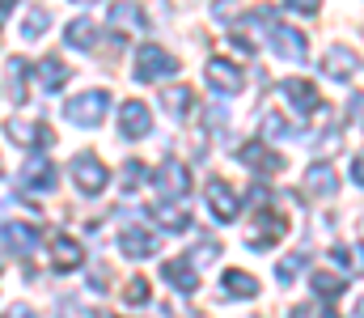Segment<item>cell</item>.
Masks as SVG:
<instances>
[{
	"mask_svg": "<svg viewBox=\"0 0 364 318\" xmlns=\"http://www.w3.org/2000/svg\"><path fill=\"white\" fill-rule=\"evenodd\" d=\"M174 73H178V55H170L166 47L144 43V47L136 51V81L153 85V81H166V77H174Z\"/></svg>",
	"mask_w": 364,
	"mask_h": 318,
	"instance_id": "1",
	"label": "cell"
},
{
	"mask_svg": "<svg viewBox=\"0 0 364 318\" xmlns=\"http://www.w3.org/2000/svg\"><path fill=\"white\" fill-rule=\"evenodd\" d=\"M68 174H73V183H77L85 196H102V191H106V183H110V174H106L102 157H93V153H77V157L68 161Z\"/></svg>",
	"mask_w": 364,
	"mask_h": 318,
	"instance_id": "2",
	"label": "cell"
},
{
	"mask_svg": "<svg viewBox=\"0 0 364 318\" xmlns=\"http://www.w3.org/2000/svg\"><path fill=\"white\" fill-rule=\"evenodd\" d=\"M17 183H21V191H55V183H60V170H55V161H51L43 149H34V157L21 166Z\"/></svg>",
	"mask_w": 364,
	"mask_h": 318,
	"instance_id": "3",
	"label": "cell"
},
{
	"mask_svg": "<svg viewBox=\"0 0 364 318\" xmlns=\"http://www.w3.org/2000/svg\"><path fill=\"white\" fill-rule=\"evenodd\" d=\"M284 229H288V216H284V212L263 208L255 221H250V229H246V242H250V250H272L275 242L284 238Z\"/></svg>",
	"mask_w": 364,
	"mask_h": 318,
	"instance_id": "4",
	"label": "cell"
},
{
	"mask_svg": "<svg viewBox=\"0 0 364 318\" xmlns=\"http://www.w3.org/2000/svg\"><path fill=\"white\" fill-rule=\"evenodd\" d=\"M106 106H110V94H106V90H85V94H77V98L68 102V119H73L77 127H97V123L106 119Z\"/></svg>",
	"mask_w": 364,
	"mask_h": 318,
	"instance_id": "5",
	"label": "cell"
},
{
	"mask_svg": "<svg viewBox=\"0 0 364 318\" xmlns=\"http://www.w3.org/2000/svg\"><path fill=\"white\" fill-rule=\"evenodd\" d=\"M356 73H360V55H356L348 43H335V47H326V55H322V77H331V81L348 85Z\"/></svg>",
	"mask_w": 364,
	"mask_h": 318,
	"instance_id": "6",
	"label": "cell"
},
{
	"mask_svg": "<svg viewBox=\"0 0 364 318\" xmlns=\"http://www.w3.org/2000/svg\"><path fill=\"white\" fill-rule=\"evenodd\" d=\"M279 90H284V98L292 102V110H296L301 119L322 115V94H318V85H314V81H305V77H288Z\"/></svg>",
	"mask_w": 364,
	"mask_h": 318,
	"instance_id": "7",
	"label": "cell"
},
{
	"mask_svg": "<svg viewBox=\"0 0 364 318\" xmlns=\"http://www.w3.org/2000/svg\"><path fill=\"white\" fill-rule=\"evenodd\" d=\"M203 73H208V85H212L216 94H225V98H233V94H242V90H246L242 68H237V64H229V60H220V55H212Z\"/></svg>",
	"mask_w": 364,
	"mask_h": 318,
	"instance_id": "8",
	"label": "cell"
},
{
	"mask_svg": "<svg viewBox=\"0 0 364 318\" xmlns=\"http://www.w3.org/2000/svg\"><path fill=\"white\" fill-rule=\"evenodd\" d=\"M191 191V170L182 166L178 157H166L161 170H157V196L161 200H182Z\"/></svg>",
	"mask_w": 364,
	"mask_h": 318,
	"instance_id": "9",
	"label": "cell"
},
{
	"mask_svg": "<svg viewBox=\"0 0 364 318\" xmlns=\"http://www.w3.org/2000/svg\"><path fill=\"white\" fill-rule=\"evenodd\" d=\"M4 132H9V140L21 149H47V144H55V132L47 127V123H30V119H9L4 123Z\"/></svg>",
	"mask_w": 364,
	"mask_h": 318,
	"instance_id": "10",
	"label": "cell"
},
{
	"mask_svg": "<svg viewBox=\"0 0 364 318\" xmlns=\"http://www.w3.org/2000/svg\"><path fill=\"white\" fill-rule=\"evenodd\" d=\"M237 157H242L255 174H263V179H272V174L284 170V157H279L275 149H267V140H263V136H259V140H250V144H242V149H237Z\"/></svg>",
	"mask_w": 364,
	"mask_h": 318,
	"instance_id": "11",
	"label": "cell"
},
{
	"mask_svg": "<svg viewBox=\"0 0 364 318\" xmlns=\"http://www.w3.org/2000/svg\"><path fill=\"white\" fill-rule=\"evenodd\" d=\"M272 47L284 55V60H292V64H305V60H309L305 34L292 30V26H284V21H272Z\"/></svg>",
	"mask_w": 364,
	"mask_h": 318,
	"instance_id": "12",
	"label": "cell"
},
{
	"mask_svg": "<svg viewBox=\"0 0 364 318\" xmlns=\"http://www.w3.org/2000/svg\"><path fill=\"white\" fill-rule=\"evenodd\" d=\"M208 208H212L216 221H225V225H229V221H237V216H242V200H237V191H233L229 183H220V179H216V183H208Z\"/></svg>",
	"mask_w": 364,
	"mask_h": 318,
	"instance_id": "13",
	"label": "cell"
},
{
	"mask_svg": "<svg viewBox=\"0 0 364 318\" xmlns=\"http://www.w3.org/2000/svg\"><path fill=\"white\" fill-rule=\"evenodd\" d=\"M149 132H153V110L144 102H123V110H119V136L140 140Z\"/></svg>",
	"mask_w": 364,
	"mask_h": 318,
	"instance_id": "14",
	"label": "cell"
},
{
	"mask_svg": "<svg viewBox=\"0 0 364 318\" xmlns=\"http://www.w3.org/2000/svg\"><path fill=\"white\" fill-rule=\"evenodd\" d=\"M81 263H85V246L77 238H68V233L51 238V267L55 272H77Z\"/></svg>",
	"mask_w": 364,
	"mask_h": 318,
	"instance_id": "15",
	"label": "cell"
},
{
	"mask_svg": "<svg viewBox=\"0 0 364 318\" xmlns=\"http://www.w3.org/2000/svg\"><path fill=\"white\" fill-rule=\"evenodd\" d=\"M335 191H339V179H335L331 161H314V166L305 170V196H314V200H331Z\"/></svg>",
	"mask_w": 364,
	"mask_h": 318,
	"instance_id": "16",
	"label": "cell"
},
{
	"mask_svg": "<svg viewBox=\"0 0 364 318\" xmlns=\"http://www.w3.org/2000/svg\"><path fill=\"white\" fill-rule=\"evenodd\" d=\"M119 246H123L127 259H149V255H157V238H153L149 229H140V225H123Z\"/></svg>",
	"mask_w": 364,
	"mask_h": 318,
	"instance_id": "17",
	"label": "cell"
},
{
	"mask_svg": "<svg viewBox=\"0 0 364 318\" xmlns=\"http://www.w3.org/2000/svg\"><path fill=\"white\" fill-rule=\"evenodd\" d=\"M161 280H170L178 293H195V289H199V276H195L191 255H182V259H166V263H161Z\"/></svg>",
	"mask_w": 364,
	"mask_h": 318,
	"instance_id": "18",
	"label": "cell"
},
{
	"mask_svg": "<svg viewBox=\"0 0 364 318\" xmlns=\"http://www.w3.org/2000/svg\"><path fill=\"white\" fill-rule=\"evenodd\" d=\"M34 77H38V85L43 90H64V81H68V64L64 60H55V55H43L38 64H34Z\"/></svg>",
	"mask_w": 364,
	"mask_h": 318,
	"instance_id": "19",
	"label": "cell"
},
{
	"mask_svg": "<svg viewBox=\"0 0 364 318\" xmlns=\"http://www.w3.org/2000/svg\"><path fill=\"white\" fill-rule=\"evenodd\" d=\"M4 242H9L21 259H30L34 246H38V229H34V225H21V221H9V225H4Z\"/></svg>",
	"mask_w": 364,
	"mask_h": 318,
	"instance_id": "20",
	"label": "cell"
},
{
	"mask_svg": "<svg viewBox=\"0 0 364 318\" xmlns=\"http://www.w3.org/2000/svg\"><path fill=\"white\" fill-rule=\"evenodd\" d=\"M309 289H314V293H318V297L331 306V302H335V297L348 289V276H343V272H326V267H318V272L309 276Z\"/></svg>",
	"mask_w": 364,
	"mask_h": 318,
	"instance_id": "21",
	"label": "cell"
},
{
	"mask_svg": "<svg viewBox=\"0 0 364 318\" xmlns=\"http://www.w3.org/2000/svg\"><path fill=\"white\" fill-rule=\"evenodd\" d=\"M220 293L225 297H259V280L250 272H242V267H229L225 280H220Z\"/></svg>",
	"mask_w": 364,
	"mask_h": 318,
	"instance_id": "22",
	"label": "cell"
},
{
	"mask_svg": "<svg viewBox=\"0 0 364 318\" xmlns=\"http://www.w3.org/2000/svg\"><path fill=\"white\" fill-rule=\"evenodd\" d=\"M64 43H68V47H77V51H93V47H97V26H93L90 17H77V21H68V30H64Z\"/></svg>",
	"mask_w": 364,
	"mask_h": 318,
	"instance_id": "23",
	"label": "cell"
},
{
	"mask_svg": "<svg viewBox=\"0 0 364 318\" xmlns=\"http://www.w3.org/2000/svg\"><path fill=\"white\" fill-rule=\"evenodd\" d=\"M144 221H153L157 229H170V233L191 229V212L174 208V204H166V208H149V212H144Z\"/></svg>",
	"mask_w": 364,
	"mask_h": 318,
	"instance_id": "24",
	"label": "cell"
},
{
	"mask_svg": "<svg viewBox=\"0 0 364 318\" xmlns=\"http://www.w3.org/2000/svg\"><path fill=\"white\" fill-rule=\"evenodd\" d=\"M161 106H166L174 119H182L186 110H195V90H191V85H166V90H161Z\"/></svg>",
	"mask_w": 364,
	"mask_h": 318,
	"instance_id": "25",
	"label": "cell"
},
{
	"mask_svg": "<svg viewBox=\"0 0 364 318\" xmlns=\"http://www.w3.org/2000/svg\"><path fill=\"white\" fill-rule=\"evenodd\" d=\"M110 26L127 34V30H144L149 17L140 13V4H114V9H110Z\"/></svg>",
	"mask_w": 364,
	"mask_h": 318,
	"instance_id": "26",
	"label": "cell"
},
{
	"mask_svg": "<svg viewBox=\"0 0 364 318\" xmlns=\"http://www.w3.org/2000/svg\"><path fill=\"white\" fill-rule=\"evenodd\" d=\"M292 132H296V123H292V119H284L279 110H267V115L259 119V136H263L267 144L279 140V136H292Z\"/></svg>",
	"mask_w": 364,
	"mask_h": 318,
	"instance_id": "27",
	"label": "cell"
},
{
	"mask_svg": "<svg viewBox=\"0 0 364 318\" xmlns=\"http://www.w3.org/2000/svg\"><path fill=\"white\" fill-rule=\"evenodd\" d=\"M4 73H9V98L21 106L26 98H30V90H26V73H30V64H21V60H9V68H4Z\"/></svg>",
	"mask_w": 364,
	"mask_h": 318,
	"instance_id": "28",
	"label": "cell"
},
{
	"mask_svg": "<svg viewBox=\"0 0 364 318\" xmlns=\"http://www.w3.org/2000/svg\"><path fill=\"white\" fill-rule=\"evenodd\" d=\"M331 259H335V263H343L348 272L364 276V246H331Z\"/></svg>",
	"mask_w": 364,
	"mask_h": 318,
	"instance_id": "29",
	"label": "cell"
},
{
	"mask_svg": "<svg viewBox=\"0 0 364 318\" xmlns=\"http://www.w3.org/2000/svg\"><path fill=\"white\" fill-rule=\"evenodd\" d=\"M47 26H51V13H47V9H30V13L21 17V38L30 43V38H38Z\"/></svg>",
	"mask_w": 364,
	"mask_h": 318,
	"instance_id": "30",
	"label": "cell"
},
{
	"mask_svg": "<svg viewBox=\"0 0 364 318\" xmlns=\"http://www.w3.org/2000/svg\"><path fill=\"white\" fill-rule=\"evenodd\" d=\"M305 263H309V250H292V255H284V259L275 263V276H279V280H292L296 272H305Z\"/></svg>",
	"mask_w": 364,
	"mask_h": 318,
	"instance_id": "31",
	"label": "cell"
},
{
	"mask_svg": "<svg viewBox=\"0 0 364 318\" xmlns=\"http://www.w3.org/2000/svg\"><path fill=\"white\" fill-rule=\"evenodd\" d=\"M149 293H153V289H149V276H132V285H127L123 302H127V306H144V302H149Z\"/></svg>",
	"mask_w": 364,
	"mask_h": 318,
	"instance_id": "32",
	"label": "cell"
},
{
	"mask_svg": "<svg viewBox=\"0 0 364 318\" xmlns=\"http://www.w3.org/2000/svg\"><path fill=\"white\" fill-rule=\"evenodd\" d=\"M144 174H149V166H144V161H136V157H132V161H127V166H123V191H136V187H140V183H144Z\"/></svg>",
	"mask_w": 364,
	"mask_h": 318,
	"instance_id": "33",
	"label": "cell"
},
{
	"mask_svg": "<svg viewBox=\"0 0 364 318\" xmlns=\"http://www.w3.org/2000/svg\"><path fill=\"white\" fill-rule=\"evenodd\" d=\"M216 255H220V246H216V242L208 238V242H199V250H195V263H212Z\"/></svg>",
	"mask_w": 364,
	"mask_h": 318,
	"instance_id": "34",
	"label": "cell"
},
{
	"mask_svg": "<svg viewBox=\"0 0 364 318\" xmlns=\"http://www.w3.org/2000/svg\"><path fill=\"white\" fill-rule=\"evenodd\" d=\"M284 4H288L292 13H301V17H314V13H318V0H284Z\"/></svg>",
	"mask_w": 364,
	"mask_h": 318,
	"instance_id": "35",
	"label": "cell"
},
{
	"mask_svg": "<svg viewBox=\"0 0 364 318\" xmlns=\"http://www.w3.org/2000/svg\"><path fill=\"white\" fill-rule=\"evenodd\" d=\"M352 183H356V187H364V149L352 157Z\"/></svg>",
	"mask_w": 364,
	"mask_h": 318,
	"instance_id": "36",
	"label": "cell"
},
{
	"mask_svg": "<svg viewBox=\"0 0 364 318\" xmlns=\"http://www.w3.org/2000/svg\"><path fill=\"white\" fill-rule=\"evenodd\" d=\"M13 9H17V0H0V26L9 21V13H13Z\"/></svg>",
	"mask_w": 364,
	"mask_h": 318,
	"instance_id": "37",
	"label": "cell"
},
{
	"mask_svg": "<svg viewBox=\"0 0 364 318\" xmlns=\"http://www.w3.org/2000/svg\"><path fill=\"white\" fill-rule=\"evenodd\" d=\"M73 4H93V0H73Z\"/></svg>",
	"mask_w": 364,
	"mask_h": 318,
	"instance_id": "38",
	"label": "cell"
},
{
	"mask_svg": "<svg viewBox=\"0 0 364 318\" xmlns=\"http://www.w3.org/2000/svg\"><path fill=\"white\" fill-rule=\"evenodd\" d=\"M0 272H4V255H0Z\"/></svg>",
	"mask_w": 364,
	"mask_h": 318,
	"instance_id": "39",
	"label": "cell"
},
{
	"mask_svg": "<svg viewBox=\"0 0 364 318\" xmlns=\"http://www.w3.org/2000/svg\"><path fill=\"white\" fill-rule=\"evenodd\" d=\"M0 170H4V166H0Z\"/></svg>",
	"mask_w": 364,
	"mask_h": 318,
	"instance_id": "40",
	"label": "cell"
}]
</instances>
